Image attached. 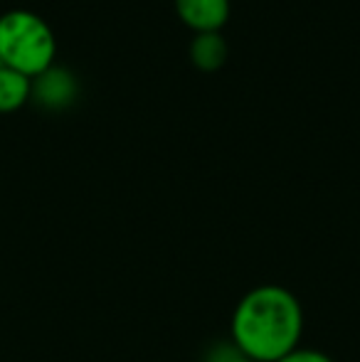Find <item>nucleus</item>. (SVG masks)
Returning a JSON list of instances; mask_svg holds the SVG:
<instances>
[{"label": "nucleus", "instance_id": "f257e3e1", "mask_svg": "<svg viewBox=\"0 0 360 362\" xmlns=\"http://www.w3.org/2000/svg\"><path fill=\"white\" fill-rule=\"evenodd\" d=\"M232 345L257 362H277L303 335L301 300L279 284L247 291L232 313Z\"/></svg>", "mask_w": 360, "mask_h": 362}, {"label": "nucleus", "instance_id": "f03ea898", "mask_svg": "<svg viewBox=\"0 0 360 362\" xmlns=\"http://www.w3.org/2000/svg\"><path fill=\"white\" fill-rule=\"evenodd\" d=\"M57 40L47 20L33 10L0 15V64L25 76H37L54 64Z\"/></svg>", "mask_w": 360, "mask_h": 362}, {"label": "nucleus", "instance_id": "423d86ee", "mask_svg": "<svg viewBox=\"0 0 360 362\" xmlns=\"http://www.w3.org/2000/svg\"><path fill=\"white\" fill-rule=\"evenodd\" d=\"M30 89H33L30 76L0 64V114L18 111L30 99Z\"/></svg>", "mask_w": 360, "mask_h": 362}, {"label": "nucleus", "instance_id": "7ed1b4c3", "mask_svg": "<svg viewBox=\"0 0 360 362\" xmlns=\"http://www.w3.org/2000/svg\"><path fill=\"white\" fill-rule=\"evenodd\" d=\"M77 79L64 67H47L42 74L33 76L30 99H35L45 109H64L77 96Z\"/></svg>", "mask_w": 360, "mask_h": 362}, {"label": "nucleus", "instance_id": "6e6552de", "mask_svg": "<svg viewBox=\"0 0 360 362\" xmlns=\"http://www.w3.org/2000/svg\"><path fill=\"white\" fill-rule=\"evenodd\" d=\"M217 362H257V360H252V358H247V355L237 353V348H235V353L227 355V358H222V360H217Z\"/></svg>", "mask_w": 360, "mask_h": 362}, {"label": "nucleus", "instance_id": "20e7f679", "mask_svg": "<svg viewBox=\"0 0 360 362\" xmlns=\"http://www.w3.org/2000/svg\"><path fill=\"white\" fill-rule=\"evenodd\" d=\"M175 13L195 33H220L230 20V0H175Z\"/></svg>", "mask_w": 360, "mask_h": 362}, {"label": "nucleus", "instance_id": "39448f33", "mask_svg": "<svg viewBox=\"0 0 360 362\" xmlns=\"http://www.w3.org/2000/svg\"><path fill=\"white\" fill-rule=\"evenodd\" d=\"M227 42L220 33H197L190 42V59L202 72H215L227 62Z\"/></svg>", "mask_w": 360, "mask_h": 362}, {"label": "nucleus", "instance_id": "0eeeda50", "mask_svg": "<svg viewBox=\"0 0 360 362\" xmlns=\"http://www.w3.org/2000/svg\"><path fill=\"white\" fill-rule=\"evenodd\" d=\"M277 362H333L328 358L326 353H321V350H313V348H294L291 353H286L284 358H279Z\"/></svg>", "mask_w": 360, "mask_h": 362}]
</instances>
